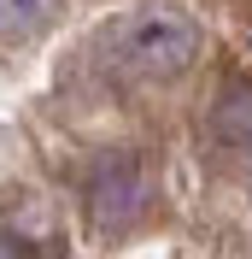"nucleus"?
Here are the masks:
<instances>
[{
    "mask_svg": "<svg viewBox=\"0 0 252 259\" xmlns=\"http://www.w3.org/2000/svg\"><path fill=\"white\" fill-rule=\"evenodd\" d=\"M217 142H223V153L252 159V95L223 100V112H217Z\"/></svg>",
    "mask_w": 252,
    "mask_h": 259,
    "instance_id": "nucleus-5",
    "label": "nucleus"
},
{
    "mask_svg": "<svg viewBox=\"0 0 252 259\" xmlns=\"http://www.w3.org/2000/svg\"><path fill=\"white\" fill-rule=\"evenodd\" d=\"M200 48H205V35L188 12H176V6H129V12L106 18L88 35L82 71L106 95H141V89H164V82L188 77Z\"/></svg>",
    "mask_w": 252,
    "mask_h": 259,
    "instance_id": "nucleus-1",
    "label": "nucleus"
},
{
    "mask_svg": "<svg viewBox=\"0 0 252 259\" xmlns=\"http://www.w3.org/2000/svg\"><path fill=\"white\" fill-rule=\"evenodd\" d=\"M65 0H0V48H30L59 24Z\"/></svg>",
    "mask_w": 252,
    "mask_h": 259,
    "instance_id": "nucleus-4",
    "label": "nucleus"
},
{
    "mask_svg": "<svg viewBox=\"0 0 252 259\" xmlns=\"http://www.w3.org/2000/svg\"><path fill=\"white\" fill-rule=\"evenodd\" d=\"M88 218H94L100 236H129L135 224H147L158 206V177L141 153H106V159L88 171Z\"/></svg>",
    "mask_w": 252,
    "mask_h": 259,
    "instance_id": "nucleus-2",
    "label": "nucleus"
},
{
    "mask_svg": "<svg viewBox=\"0 0 252 259\" xmlns=\"http://www.w3.org/2000/svg\"><path fill=\"white\" fill-rule=\"evenodd\" d=\"M0 259H59V236L35 200H0Z\"/></svg>",
    "mask_w": 252,
    "mask_h": 259,
    "instance_id": "nucleus-3",
    "label": "nucleus"
}]
</instances>
